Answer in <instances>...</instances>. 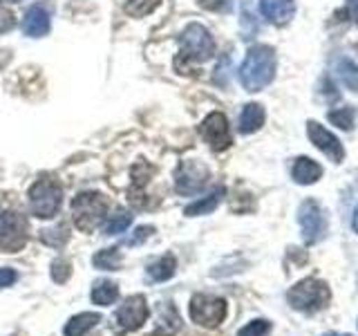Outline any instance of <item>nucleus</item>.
Segmentation results:
<instances>
[{
  "mask_svg": "<svg viewBox=\"0 0 358 336\" xmlns=\"http://www.w3.org/2000/svg\"><path fill=\"white\" fill-rule=\"evenodd\" d=\"M224 193H227L224 188H215L210 195H206V197H201V200L193 202V204H188L184 213H186V216H190V218H195V216H206V213L215 211V209L220 206V202H222Z\"/></svg>",
  "mask_w": 358,
  "mask_h": 336,
  "instance_id": "18",
  "label": "nucleus"
},
{
  "mask_svg": "<svg viewBox=\"0 0 358 336\" xmlns=\"http://www.w3.org/2000/svg\"><path fill=\"white\" fill-rule=\"evenodd\" d=\"M175 267H177V262H175V258L171 253L162 255L159 260H155L152 265H148V278L155 280V283H164V280L173 278Z\"/></svg>",
  "mask_w": 358,
  "mask_h": 336,
  "instance_id": "20",
  "label": "nucleus"
},
{
  "mask_svg": "<svg viewBox=\"0 0 358 336\" xmlns=\"http://www.w3.org/2000/svg\"><path fill=\"white\" fill-rule=\"evenodd\" d=\"M329 121L334 123V126H338L343 130H352L354 128V117H356V112L352 106H343L338 110H331L329 112Z\"/></svg>",
  "mask_w": 358,
  "mask_h": 336,
  "instance_id": "25",
  "label": "nucleus"
},
{
  "mask_svg": "<svg viewBox=\"0 0 358 336\" xmlns=\"http://www.w3.org/2000/svg\"><path fill=\"white\" fill-rule=\"evenodd\" d=\"M338 76L345 88L354 90V92H358V65L352 63V61H341L338 63Z\"/></svg>",
  "mask_w": 358,
  "mask_h": 336,
  "instance_id": "26",
  "label": "nucleus"
},
{
  "mask_svg": "<svg viewBox=\"0 0 358 336\" xmlns=\"http://www.w3.org/2000/svg\"><path fill=\"white\" fill-rule=\"evenodd\" d=\"M275 76V50L268 45H255L240 65V81L249 92H260Z\"/></svg>",
  "mask_w": 358,
  "mask_h": 336,
  "instance_id": "1",
  "label": "nucleus"
},
{
  "mask_svg": "<svg viewBox=\"0 0 358 336\" xmlns=\"http://www.w3.org/2000/svg\"><path fill=\"white\" fill-rule=\"evenodd\" d=\"M201 137L213 150H227L231 146V130H229V119L222 112H210V115L201 121Z\"/></svg>",
  "mask_w": 358,
  "mask_h": 336,
  "instance_id": "11",
  "label": "nucleus"
},
{
  "mask_svg": "<svg viewBox=\"0 0 358 336\" xmlns=\"http://www.w3.org/2000/svg\"><path fill=\"white\" fill-rule=\"evenodd\" d=\"M16 283V272L11 269H0V287H9Z\"/></svg>",
  "mask_w": 358,
  "mask_h": 336,
  "instance_id": "33",
  "label": "nucleus"
},
{
  "mask_svg": "<svg viewBox=\"0 0 358 336\" xmlns=\"http://www.w3.org/2000/svg\"><path fill=\"white\" fill-rule=\"evenodd\" d=\"M233 3L235 0H197V5L208 11H231Z\"/></svg>",
  "mask_w": 358,
  "mask_h": 336,
  "instance_id": "30",
  "label": "nucleus"
},
{
  "mask_svg": "<svg viewBox=\"0 0 358 336\" xmlns=\"http://www.w3.org/2000/svg\"><path fill=\"white\" fill-rule=\"evenodd\" d=\"M152 233H155V229H152V227H137V229H134V235L128 240V244H130V246L141 244L143 240H148Z\"/></svg>",
  "mask_w": 358,
  "mask_h": 336,
  "instance_id": "31",
  "label": "nucleus"
},
{
  "mask_svg": "<svg viewBox=\"0 0 358 336\" xmlns=\"http://www.w3.org/2000/svg\"><path fill=\"white\" fill-rule=\"evenodd\" d=\"M215 54V41H213L210 31L199 25V22H190V25L179 34V59L182 61H190V63H201L208 61L210 56Z\"/></svg>",
  "mask_w": 358,
  "mask_h": 336,
  "instance_id": "2",
  "label": "nucleus"
},
{
  "mask_svg": "<svg viewBox=\"0 0 358 336\" xmlns=\"http://www.w3.org/2000/svg\"><path fill=\"white\" fill-rule=\"evenodd\" d=\"M345 5H347V14H350V18L358 25V0H345Z\"/></svg>",
  "mask_w": 358,
  "mask_h": 336,
  "instance_id": "34",
  "label": "nucleus"
},
{
  "mask_svg": "<svg viewBox=\"0 0 358 336\" xmlns=\"http://www.w3.org/2000/svg\"><path fill=\"white\" fill-rule=\"evenodd\" d=\"M298 222L302 229V240L305 244H316L327 233V218L316 200H305L298 209Z\"/></svg>",
  "mask_w": 358,
  "mask_h": 336,
  "instance_id": "6",
  "label": "nucleus"
},
{
  "mask_svg": "<svg viewBox=\"0 0 358 336\" xmlns=\"http://www.w3.org/2000/svg\"><path fill=\"white\" fill-rule=\"evenodd\" d=\"M264 108L260 104H249L244 106L242 115H240V132L244 134H251V132H257L262 126H264Z\"/></svg>",
  "mask_w": 358,
  "mask_h": 336,
  "instance_id": "16",
  "label": "nucleus"
},
{
  "mask_svg": "<svg viewBox=\"0 0 358 336\" xmlns=\"http://www.w3.org/2000/svg\"><path fill=\"white\" fill-rule=\"evenodd\" d=\"M67 238H70V233H67L65 224H56L52 229L41 231V240L48 246H63L67 242Z\"/></svg>",
  "mask_w": 358,
  "mask_h": 336,
  "instance_id": "27",
  "label": "nucleus"
},
{
  "mask_svg": "<svg viewBox=\"0 0 358 336\" xmlns=\"http://www.w3.org/2000/svg\"><path fill=\"white\" fill-rule=\"evenodd\" d=\"M96 323H101V314L96 312H83L76 314L65 325V336H83L94 328Z\"/></svg>",
  "mask_w": 358,
  "mask_h": 336,
  "instance_id": "17",
  "label": "nucleus"
},
{
  "mask_svg": "<svg viewBox=\"0 0 358 336\" xmlns=\"http://www.w3.org/2000/svg\"><path fill=\"white\" fill-rule=\"evenodd\" d=\"M119 298V287L112 280H101L92 289V300L96 305H112Z\"/></svg>",
  "mask_w": 358,
  "mask_h": 336,
  "instance_id": "21",
  "label": "nucleus"
},
{
  "mask_svg": "<svg viewBox=\"0 0 358 336\" xmlns=\"http://www.w3.org/2000/svg\"><path fill=\"white\" fill-rule=\"evenodd\" d=\"M352 227H354V231L358 233V204H356V209H354V220H352Z\"/></svg>",
  "mask_w": 358,
  "mask_h": 336,
  "instance_id": "35",
  "label": "nucleus"
},
{
  "mask_svg": "<svg viewBox=\"0 0 358 336\" xmlns=\"http://www.w3.org/2000/svg\"><path fill=\"white\" fill-rule=\"evenodd\" d=\"M63 188L54 177H41L29 188V211L36 218H54L61 209Z\"/></svg>",
  "mask_w": 358,
  "mask_h": 336,
  "instance_id": "4",
  "label": "nucleus"
},
{
  "mask_svg": "<svg viewBox=\"0 0 358 336\" xmlns=\"http://www.w3.org/2000/svg\"><path fill=\"white\" fill-rule=\"evenodd\" d=\"M27 220L14 211L0 213V249L18 251L27 242Z\"/></svg>",
  "mask_w": 358,
  "mask_h": 336,
  "instance_id": "9",
  "label": "nucleus"
},
{
  "mask_svg": "<svg viewBox=\"0 0 358 336\" xmlns=\"http://www.w3.org/2000/svg\"><path fill=\"white\" fill-rule=\"evenodd\" d=\"M307 134H309L311 144L316 146L318 150H322L324 155H327L334 164H341L345 160V148H343V144L338 141V137L331 134L327 128H322L318 121H307Z\"/></svg>",
  "mask_w": 358,
  "mask_h": 336,
  "instance_id": "12",
  "label": "nucleus"
},
{
  "mask_svg": "<svg viewBox=\"0 0 358 336\" xmlns=\"http://www.w3.org/2000/svg\"><path fill=\"white\" fill-rule=\"evenodd\" d=\"M132 222V216L126 211V209H117L112 216H108L106 224H103V233L106 235H117L121 231H126Z\"/></svg>",
  "mask_w": 358,
  "mask_h": 336,
  "instance_id": "22",
  "label": "nucleus"
},
{
  "mask_svg": "<svg viewBox=\"0 0 358 336\" xmlns=\"http://www.w3.org/2000/svg\"><path fill=\"white\" fill-rule=\"evenodd\" d=\"M291 177L298 184H313L322 177V166L318 162L309 160V157H298L294 168H291Z\"/></svg>",
  "mask_w": 358,
  "mask_h": 336,
  "instance_id": "15",
  "label": "nucleus"
},
{
  "mask_svg": "<svg viewBox=\"0 0 358 336\" xmlns=\"http://www.w3.org/2000/svg\"><path fill=\"white\" fill-rule=\"evenodd\" d=\"M70 274H72L70 260H63V258H59V260L52 262V278L56 280V283H65V280L70 278Z\"/></svg>",
  "mask_w": 358,
  "mask_h": 336,
  "instance_id": "29",
  "label": "nucleus"
},
{
  "mask_svg": "<svg viewBox=\"0 0 358 336\" xmlns=\"http://www.w3.org/2000/svg\"><path fill=\"white\" fill-rule=\"evenodd\" d=\"M11 27H14V14H11L9 9L0 7V34L9 31Z\"/></svg>",
  "mask_w": 358,
  "mask_h": 336,
  "instance_id": "32",
  "label": "nucleus"
},
{
  "mask_svg": "<svg viewBox=\"0 0 358 336\" xmlns=\"http://www.w3.org/2000/svg\"><path fill=\"white\" fill-rule=\"evenodd\" d=\"M148 318V305H145V298L143 296H130L117 312V332L119 334H126L132 330H139L141 325Z\"/></svg>",
  "mask_w": 358,
  "mask_h": 336,
  "instance_id": "10",
  "label": "nucleus"
},
{
  "mask_svg": "<svg viewBox=\"0 0 358 336\" xmlns=\"http://www.w3.org/2000/svg\"><path fill=\"white\" fill-rule=\"evenodd\" d=\"M324 336H350V334H324Z\"/></svg>",
  "mask_w": 358,
  "mask_h": 336,
  "instance_id": "36",
  "label": "nucleus"
},
{
  "mask_svg": "<svg viewBox=\"0 0 358 336\" xmlns=\"http://www.w3.org/2000/svg\"><path fill=\"white\" fill-rule=\"evenodd\" d=\"M50 11L43 5H31L22 18V31L31 38H41L50 31Z\"/></svg>",
  "mask_w": 358,
  "mask_h": 336,
  "instance_id": "13",
  "label": "nucleus"
},
{
  "mask_svg": "<svg viewBox=\"0 0 358 336\" xmlns=\"http://www.w3.org/2000/svg\"><path fill=\"white\" fill-rule=\"evenodd\" d=\"M190 318L201 328H217L227 318V300L208 294H197L190 300Z\"/></svg>",
  "mask_w": 358,
  "mask_h": 336,
  "instance_id": "7",
  "label": "nucleus"
},
{
  "mask_svg": "<svg viewBox=\"0 0 358 336\" xmlns=\"http://www.w3.org/2000/svg\"><path fill=\"white\" fill-rule=\"evenodd\" d=\"M157 5H159V0H123V9H126V14H130L132 18L148 16Z\"/></svg>",
  "mask_w": 358,
  "mask_h": 336,
  "instance_id": "24",
  "label": "nucleus"
},
{
  "mask_svg": "<svg viewBox=\"0 0 358 336\" xmlns=\"http://www.w3.org/2000/svg\"><path fill=\"white\" fill-rule=\"evenodd\" d=\"M108 202L103 200L101 193L87 190V193H78L72 200V218L74 224L85 233H92L96 227H101V222L106 218Z\"/></svg>",
  "mask_w": 358,
  "mask_h": 336,
  "instance_id": "5",
  "label": "nucleus"
},
{
  "mask_svg": "<svg viewBox=\"0 0 358 336\" xmlns=\"http://www.w3.org/2000/svg\"><path fill=\"white\" fill-rule=\"evenodd\" d=\"M268 332H271V323L257 318V321H251L249 325H244L238 332V336H266Z\"/></svg>",
  "mask_w": 358,
  "mask_h": 336,
  "instance_id": "28",
  "label": "nucleus"
},
{
  "mask_svg": "<svg viewBox=\"0 0 358 336\" xmlns=\"http://www.w3.org/2000/svg\"><path fill=\"white\" fill-rule=\"evenodd\" d=\"M329 298H331L329 287L318 278H305L287 291L289 305L298 312H305V314H313V312L322 309L329 302Z\"/></svg>",
  "mask_w": 358,
  "mask_h": 336,
  "instance_id": "3",
  "label": "nucleus"
},
{
  "mask_svg": "<svg viewBox=\"0 0 358 336\" xmlns=\"http://www.w3.org/2000/svg\"><path fill=\"white\" fill-rule=\"evenodd\" d=\"M262 16L273 25H287L296 14L294 0H260Z\"/></svg>",
  "mask_w": 358,
  "mask_h": 336,
  "instance_id": "14",
  "label": "nucleus"
},
{
  "mask_svg": "<svg viewBox=\"0 0 358 336\" xmlns=\"http://www.w3.org/2000/svg\"><path fill=\"white\" fill-rule=\"evenodd\" d=\"M210 179V171L195 160H188L182 162L177 166V173H175V188L179 195H195L199 190H204L206 184Z\"/></svg>",
  "mask_w": 358,
  "mask_h": 336,
  "instance_id": "8",
  "label": "nucleus"
},
{
  "mask_svg": "<svg viewBox=\"0 0 358 336\" xmlns=\"http://www.w3.org/2000/svg\"><path fill=\"white\" fill-rule=\"evenodd\" d=\"M179 328H182V321H179L177 309L173 305H164L159 323H157V328H155V334L157 336H173L179 332Z\"/></svg>",
  "mask_w": 358,
  "mask_h": 336,
  "instance_id": "19",
  "label": "nucleus"
},
{
  "mask_svg": "<svg viewBox=\"0 0 358 336\" xmlns=\"http://www.w3.org/2000/svg\"><path fill=\"white\" fill-rule=\"evenodd\" d=\"M92 262H94V267L103 269V272H115V269H119V265H121V253H119V249L112 246V249L99 251L92 258Z\"/></svg>",
  "mask_w": 358,
  "mask_h": 336,
  "instance_id": "23",
  "label": "nucleus"
},
{
  "mask_svg": "<svg viewBox=\"0 0 358 336\" xmlns=\"http://www.w3.org/2000/svg\"><path fill=\"white\" fill-rule=\"evenodd\" d=\"M5 3H20V0H5Z\"/></svg>",
  "mask_w": 358,
  "mask_h": 336,
  "instance_id": "37",
  "label": "nucleus"
}]
</instances>
